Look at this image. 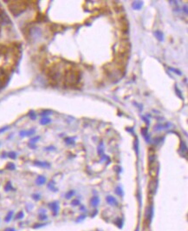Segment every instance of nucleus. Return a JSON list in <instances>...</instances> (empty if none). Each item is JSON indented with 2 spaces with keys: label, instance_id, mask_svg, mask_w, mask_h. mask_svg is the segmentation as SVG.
Segmentation results:
<instances>
[{
  "label": "nucleus",
  "instance_id": "393cba45",
  "mask_svg": "<svg viewBox=\"0 0 188 231\" xmlns=\"http://www.w3.org/2000/svg\"><path fill=\"white\" fill-rule=\"evenodd\" d=\"M23 217H24V214H23V211H19V212L16 214V219L19 220V219H22V218H23Z\"/></svg>",
  "mask_w": 188,
  "mask_h": 231
},
{
  "label": "nucleus",
  "instance_id": "c85d7f7f",
  "mask_svg": "<svg viewBox=\"0 0 188 231\" xmlns=\"http://www.w3.org/2000/svg\"><path fill=\"white\" fill-rule=\"evenodd\" d=\"M15 165H14V163H8L7 164V169L8 170H15Z\"/></svg>",
  "mask_w": 188,
  "mask_h": 231
},
{
  "label": "nucleus",
  "instance_id": "7c9ffc66",
  "mask_svg": "<svg viewBox=\"0 0 188 231\" xmlns=\"http://www.w3.org/2000/svg\"><path fill=\"white\" fill-rule=\"evenodd\" d=\"M175 90H176V94L178 95V97L181 99H183V96L181 95V91L178 89V87H175Z\"/></svg>",
  "mask_w": 188,
  "mask_h": 231
},
{
  "label": "nucleus",
  "instance_id": "79ce46f5",
  "mask_svg": "<svg viewBox=\"0 0 188 231\" xmlns=\"http://www.w3.org/2000/svg\"><path fill=\"white\" fill-rule=\"evenodd\" d=\"M48 114H50V111H48V110H47V111H44V112L42 113L43 116H46V115H48Z\"/></svg>",
  "mask_w": 188,
  "mask_h": 231
},
{
  "label": "nucleus",
  "instance_id": "5701e85b",
  "mask_svg": "<svg viewBox=\"0 0 188 231\" xmlns=\"http://www.w3.org/2000/svg\"><path fill=\"white\" fill-rule=\"evenodd\" d=\"M54 182H50L49 184H48V188L50 189V190H53V191H57V190L54 187Z\"/></svg>",
  "mask_w": 188,
  "mask_h": 231
},
{
  "label": "nucleus",
  "instance_id": "7ed1b4c3",
  "mask_svg": "<svg viewBox=\"0 0 188 231\" xmlns=\"http://www.w3.org/2000/svg\"><path fill=\"white\" fill-rule=\"evenodd\" d=\"M131 50V45L130 43L128 40H122L121 43H120V48H119V55L122 56H128Z\"/></svg>",
  "mask_w": 188,
  "mask_h": 231
},
{
  "label": "nucleus",
  "instance_id": "a18cd8bd",
  "mask_svg": "<svg viewBox=\"0 0 188 231\" xmlns=\"http://www.w3.org/2000/svg\"><path fill=\"white\" fill-rule=\"evenodd\" d=\"M2 84H3V83H2V80H1V78H0V88L2 87Z\"/></svg>",
  "mask_w": 188,
  "mask_h": 231
},
{
  "label": "nucleus",
  "instance_id": "ea45409f",
  "mask_svg": "<svg viewBox=\"0 0 188 231\" xmlns=\"http://www.w3.org/2000/svg\"><path fill=\"white\" fill-rule=\"evenodd\" d=\"M8 129H9V127H4V128L1 129V130H0V133H1V132H3V131H5V130H7Z\"/></svg>",
  "mask_w": 188,
  "mask_h": 231
},
{
  "label": "nucleus",
  "instance_id": "2f4dec72",
  "mask_svg": "<svg viewBox=\"0 0 188 231\" xmlns=\"http://www.w3.org/2000/svg\"><path fill=\"white\" fill-rule=\"evenodd\" d=\"M39 139H40V137H36L30 139V143H34L37 142V140H39Z\"/></svg>",
  "mask_w": 188,
  "mask_h": 231
},
{
  "label": "nucleus",
  "instance_id": "a211bd4d",
  "mask_svg": "<svg viewBox=\"0 0 188 231\" xmlns=\"http://www.w3.org/2000/svg\"><path fill=\"white\" fill-rule=\"evenodd\" d=\"M103 151H104V146H103V143L102 142L101 144L98 147V154L100 156H102L103 155Z\"/></svg>",
  "mask_w": 188,
  "mask_h": 231
},
{
  "label": "nucleus",
  "instance_id": "dca6fc26",
  "mask_svg": "<svg viewBox=\"0 0 188 231\" xmlns=\"http://www.w3.org/2000/svg\"><path fill=\"white\" fill-rule=\"evenodd\" d=\"M142 5H143V3H142L141 1H135V2H134L133 4H132L133 8H134V10H140V9H141Z\"/></svg>",
  "mask_w": 188,
  "mask_h": 231
},
{
  "label": "nucleus",
  "instance_id": "a878e982",
  "mask_svg": "<svg viewBox=\"0 0 188 231\" xmlns=\"http://www.w3.org/2000/svg\"><path fill=\"white\" fill-rule=\"evenodd\" d=\"M8 157H9L10 158H11V159H16V154L15 152L11 151V152H9V153H8Z\"/></svg>",
  "mask_w": 188,
  "mask_h": 231
},
{
  "label": "nucleus",
  "instance_id": "4468645a",
  "mask_svg": "<svg viewBox=\"0 0 188 231\" xmlns=\"http://www.w3.org/2000/svg\"><path fill=\"white\" fill-rule=\"evenodd\" d=\"M90 203H91V205L93 206V207H97L98 206V204L100 203V199H99V197H93L92 198H91V200H90Z\"/></svg>",
  "mask_w": 188,
  "mask_h": 231
},
{
  "label": "nucleus",
  "instance_id": "1a4fd4ad",
  "mask_svg": "<svg viewBox=\"0 0 188 231\" xmlns=\"http://www.w3.org/2000/svg\"><path fill=\"white\" fill-rule=\"evenodd\" d=\"M156 189H157V182L153 179L149 182V184H148V190L151 194H154L155 191H156Z\"/></svg>",
  "mask_w": 188,
  "mask_h": 231
},
{
  "label": "nucleus",
  "instance_id": "bb28decb",
  "mask_svg": "<svg viewBox=\"0 0 188 231\" xmlns=\"http://www.w3.org/2000/svg\"><path fill=\"white\" fill-rule=\"evenodd\" d=\"M115 193L118 195V196H122L123 195V192H122V190L121 187H117L116 190H115Z\"/></svg>",
  "mask_w": 188,
  "mask_h": 231
},
{
  "label": "nucleus",
  "instance_id": "72a5a7b5",
  "mask_svg": "<svg viewBox=\"0 0 188 231\" xmlns=\"http://www.w3.org/2000/svg\"><path fill=\"white\" fill-rule=\"evenodd\" d=\"M181 146H182L181 150H183V152H184V151H185V152H187V145L185 144V143H184V142H182V143H181Z\"/></svg>",
  "mask_w": 188,
  "mask_h": 231
},
{
  "label": "nucleus",
  "instance_id": "20e7f679",
  "mask_svg": "<svg viewBox=\"0 0 188 231\" xmlns=\"http://www.w3.org/2000/svg\"><path fill=\"white\" fill-rule=\"evenodd\" d=\"M29 34H30V37L31 38L36 40L37 38H39L42 36V30H41V29H39L37 27H33V28L30 29Z\"/></svg>",
  "mask_w": 188,
  "mask_h": 231
},
{
  "label": "nucleus",
  "instance_id": "9d476101",
  "mask_svg": "<svg viewBox=\"0 0 188 231\" xmlns=\"http://www.w3.org/2000/svg\"><path fill=\"white\" fill-rule=\"evenodd\" d=\"M106 201H107V203H108L109 205H112V206H117V205H118V202H117V200H116L114 197H112V196H108V197H106Z\"/></svg>",
  "mask_w": 188,
  "mask_h": 231
},
{
  "label": "nucleus",
  "instance_id": "c756f323",
  "mask_svg": "<svg viewBox=\"0 0 188 231\" xmlns=\"http://www.w3.org/2000/svg\"><path fill=\"white\" fill-rule=\"evenodd\" d=\"M169 70H173L174 73H176V74H178V75H182V73L180 72V70H177V69H174V68H172V67H169Z\"/></svg>",
  "mask_w": 188,
  "mask_h": 231
},
{
  "label": "nucleus",
  "instance_id": "6e6552de",
  "mask_svg": "<svg viewBox=\"0 0 188 231\" xmlns=\"http://www.w3.org/2000/svg\"><path fill=\"white\" fill-rule=\"evenodd\" d=\"M0 23L1 24H7V23H10V19L9 18V17L5 14V12L2 11L0 12Z\"/></svg>",
  "mask_w": 188,
  "mask_h": 231
},
{
  "label": "nucleus",
  "instance_id": "58836bf2",
  "mask_svg": "<svg viewBox=\"0 0 188 231\" xmlns=\"http://www.w3.org/2000/svg\"><path fill=\"white\" fill-rule=\"evenodd\" d=\"M142 118H143V119H144V121H145V122H146V123H147V124H148V125H149V121H148V118H146V117H142Z\"/></svg>",
  "mask_w": 188,
  "mask_h": 231
},
{
  "label": "nucleus",
  "instance_id": "f8f14e48",
  "mask_svg": "<svg viewBox=\"0 0 188 231\" xmlns=\"http://www.w3.org/2000/svg\"><path fill=\"white\" fill-rule=\"evenodd\" d=\"M154 36H155V37H156L160 42H162V41L164 40V35H163V32L161 31V30H157L154 31Z\"/></svg>",
  "mask_w": 188,
  "mask_h": 231
},
{
  "label": "nucleus",
  "instance_id": "f704fd0d",
  "mask_svg": "<svg viewBox=\"0 0 188 231\" xmlns=\"http://www.w3.org/2000/svg\"><path fill=\"white\" fill-rule=\"evenodd\" d=\"M29 115H30V117L31 119H33V120L36 119V115H35V113H34L33 111H30Z\"/></svg>",
  "mask_w": 188,
  "mask_h": 231
},
{
  "label": "nucleus",
  "instance_id": "aec40b11",
  "mask_svg": "<svg viewBox=\"0 0 188 231\" xmlns=\"http://www.w3.org/2000/svg\"><path fill=\"white\" fill-rule=\"evenodd\" d=\"M74 195H75V190H69L66 193L65 197H66V199H70Z\"/></svg>",
  "mask_w": 188,
  "mask_h": 231
},
{
  "label": "nucleus",
  "instance_id": "4c0bfd02",
  "mask_svg": "<svg viewBox=\"0 0 188 231\" xmlns=\"http://www.w3.org/2000/svg\"><path fill=\"white\" fill-rule=\"evenodd\" d=\"M39 219H40V220H46V219H47V216L44 215V214H43V215H40V216H39Z\"/></svg>",
  "mask_w": 188,
  "mask_h": 231
},
{
  "label": "nucleus",
  "instance_id": "39448f33",
  "mask_svg": "<svg viewBox=\"0 0 188 231\" xmlns=\"http://www.w3.org/2000/svg\"><path fill=\"white\" fill-rule=\"evenodd\" d=\"M159 172V163L155 161L150 163V174L153 177H156Z\"/></svg>",
  "mask_w": 188,
  "mask_h": 231
},
{
  "label": "nucleus",
  "instance_id": "0eeeda50",
  "mask_svg": "<svg viewBox=\"0 0 188 231\" xmlns=\"http://www.w3.org/2000/svg\"><path fill=\"white\" fill-rule=\"evenodd\" d=\"M49 207L51 210V211L53 212V215L54 216H56L58 214V211H59V203L58 202L50 203L49 204Z\"/></svg>",
  "mask_w": 188,
  "mask_h": 231
},
{
  "label": "nucleus",
  "instance_id": "9b49d317",
  "mask_svg": "<svg viewBox=\"0 0 188 231\" xmlns=\"http://www.w3.org/2000/svg\"><path fill=\"white\" fill-rule=\"evenodd\" d=\"M34 165L37 166V167H41V168H49L50 164L47 162H40V161H36L34 163Z\"/></svg>",
  "mask_w": 188,
  "mask_h": 231
},
{
  "label": "nucleus",
  "instance_id": "c03bdc74",
  "mask_svg": "<svg viewBox=\"0 0 188 231\" xmlns=\"http://www.w3.org/2000/svg\"><path fill=\"white\" fill-rule=\"evenodd\" d=\"M143 231H150V230L148 228H145V229H143Z\"/></svg>",
  "mask_w": 188,
  "mask_h": 231
},
{
  "label": "nucleus",
  "instance_id": "c9c22d12",
  "mask_svg": "<svg viewBox=\"0 0 188 231\" xmlns=\"http://www.w3.org/2000/svg\"><path fill=\"white\" fill-rule=\"evenodd\" d=\"M32 197H33V199L34 200H39L40 199V195H38V194H34L33 196H32Z\"/></svg>",
  "mask_w": 188,
  "mask_h": 231
},
{
  "label": "nucleus",
  "instance_id": "4be33fe9",
  "mask_svg": "<svg viewBox=\"0 0 188 231\" xmlns=\"http://www.w3.org/2000/svg\"><path fill=\"white\" fill-rule=\"evenodd\" d=\"M155 159H156V156L152 154V155H149L148 157V160H149V163H153L154 162H155Z\"/></svg>",
  "mask_w": 188,
  "mask_h": 231
},
{
  "label": "nucleus",
  "instance_id": "ddd939ff",
  "mask_svg": "<svg viewBox=\"0 0 188 231\" xmlns=\"http://www.w3.org/2000/svg\"><path fill=\"white\" fill-rule=\"evenodd\" d=\"M46 183V178L43 176H38L36 180V183L37 185H43Z\"/></svg>",
  "mask_w": 188,
  "mask_h": 231
},
{
  "label": "nucleus",
  "instance_id": "6ab92c4d",
  "mask_svg": "<svg viewBox=\"0 0 188 231\" xmlns=\"http://www.w3.org/2000/svg\"><path fill=\"white\" fill-rule=\"evenodd\" d=\"M50 122H51V120H50L49 118L44 117V118H43V119L40 121V123H41V124H43V125H46V124H49Z\"/></svg>",
  "mask_w": 188,
  "mask_h": 231
},
{
  "label": "nucleus",
  "instance_id": "b1692460",
  "mask_svg": "<svg viewBox=\"0 0 188 231\" xmlns=\"http://www.w3.org/2000/svg\"><path fill=\"white\" fill-rule=\"evenodd\" d=\"M4 190H5L6 191H9V190H13V188H12V186H11V183H10V182H8V183H6L5 187H4Z\"/></svg>",
  "mask_w": 188,
  "mask_h": 231
},
{
  "label": "nucleus",
  "instance_id": "412c9836",
  "mask_svg": "<svg viewBox=\"0 0 188 231\" xmlns=\"http://www.w3.org/2000/svg\"><path fill=\"white\" fill-rule=\"evenodd\" d=\"M65 143L67 144H74L75 143V139L72 138V137H68L65 139Z\"/></svg>",
  "mask_w": 188,
  "mask_h": 231
},
{
  "label": "nucleus",
  "instance_id": "f257e3e1",
  "mask_svg": "<svg viewBox=\"0 0 188 231\" xmlns=\"http://www.w3.org/2000/svg\"><path fill=\"white\" fill-rule=\"evenodd\" d=\"M64 79L66 83L69 85H75L80 82V75L79 72L73 70H68L65 72Z\"/></svg>",
  "mask_w": 188,
  "mask_h": 231
},
{
  "label": "nucleus",
  "instance_id": "2eb2a0df",
  "mask_svg": "<svg viewBox=\"0 0 188 231\" xmlns=\"http://www.w3.org/2000/svg\"><path fill=\"white\" fill-rule=\"evenodd\" d=\"M33 134H35V130H34V129H31V130H27V131H25V130H23V131H20V136H21V137L31 136V135H33Z\"/></svg>",
  "mask_w": 188,
  "mask_h": 231
},
{
  "label": "nucleus",
  "instance_id": "f03ea898",
  "mask_svg": "<svg viewBox=\"0 0 188 231\" xmlns=\"http://www.w3.org/2000/svg\"><path fill=\"white\" fill-rule=\"evenodd\" d=\"M11 13L15 16V17H18L21 13H23L25 10H26V3L23 2H15L12 3L10 6H9Z\"/></svg>",
  "mask_w": 188,
  "mask_h": 231
},
{
  "label": "nucleus",
  "instance_id": "cd10ccee",
  "mask_svg": "<svg viewBox=\"0 0 188 231\" xmlns=\"http://www.w3.org/2000/svg\"><path fill=\"white\" fill-rule=\"evenodd\" d=\"M71 204H72L73 206H79V205L81 204V202H80L78 199H75V200H73V201L71 202Z\"/></svg>",
  "mask_w": 188,
  "mask_h": 231
},
{
  "label": "nucleus",
  "instance_id": "e433bc0d",
  "mask_svg": "<svg viewBox=\"0 0 188 231\" xmlns=\"http://www.w3.org/2000/svg\"><path fill=\"white\" fill-rule=\"evenodd\" d=\"M162 129H163V125H161V124H159V125H157V126L154 128L155 130H162Z\"/></svg>",
  "mask_w": 188,
  "mask_h": 231
},
{
  "label": "nucleus",
  "instance_id": "473e14b6",
  "mask_svg": "<svg viewBox=\"0 0 188 231\" xmlns=\"http://www.w3.org/2000/svg\"><path fill=\"white\" fill-rule=\"evenodd\" d=\"M138 147H139V143H138V140L136 139L135 140V143H134V149H135L137 154H138Z\"/></svg>",
  "mask_w": 188,
  "mask_h": 231
},
{
  "label": "nucleus",
  "instance_id": "f3484780",
  "mask_svg": "<svg viewBox=\"0 0 188 231\" xmlns=\"http://www.w3.org/2000/svg\"><path fill=\"white\" fill-rule=\"evenodd\" d=\"M13 214H14V212L12 211V210H10V211H9L8 212V214L6 215V217H5V218H4V221L6 222V223H9L11 219H12V217H13Z\"/></svg>",
  "mask_w": 188,
  "mask_h": 231
},
{
  "label": "nucleus",
  "instance_id": "a19ab883",
  "mask_svg": "<svg viewBox=\"0 0 188 231\" xmlns=\"http://www.w3.org/2000/svg\"><path fill=\"white\" fill-rule=\"evenodd\" d=\"M183 10H184V11H185V13L187 15V5H185V6H184V9H183Z\"/></svg>",
  "mask_w": 188,
  "mask_h": 231
},
{
  "label": "nucleus",
  "instance_id": "37998d69",
  "mask_svg": "<svg viewBox=\"0 0 188 231\" xmlns=\"http://www.w3.org/2000/svg\"><path fill=\"white\" fill-rule=\"evenodd\" d=\"M4 231H16L13 228H7V229H5L4 230Z\"/></svg>",
  "mask_w": 188,
  "mask_h": 231
},
{
  "label": "nucleus",
  "instance_id": "423d86ee",
  "mask_svg": "<svg viewBox=\"0 0 188 231\" xmlns=\"http://www.w3.org/2000/svg\"><path fill=\"white\" fill-rule=\"evenodd\" d=\"M153 215H154V208H153V205H149V206L147 207V210H146V212H145L146 220L151 221L152 220V217H153Z\"/></svg>",
  "mask_w": 188,
  "mask_h": 231
}]
</instances>
